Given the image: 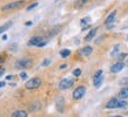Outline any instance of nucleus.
<instances>
[{
  "mask_svg": "<svg viewBox=\"0 0 128 117\" xmlns=\"http://www.w3.org/2000/svg\"><path fill=\"white\" fill-rule=\"evenodd\" d=\"M66 67H67V64H61V66H60V69H65Z\"/></svg>",
  "mask_w": 128,
  "mask_h": 117,
  "instance_id": "nucleus-26",
  "label": "nucleus"
},
{
  "mask_svg": "<svg viewBox=\"0 0 128 117\" xmlns=\"http://www.w3.org/2000/svg\"><path fill=\"white\" fill-rule=\"evenodd\" d=\"M96 31H98V28H92V29L89 31L88 34L86 35V38H85L86 41H90V40L93 39L94 36H95V34H96Z\"/></svg>",
  "mask_w": 128,
  "mask_h": 117,
  "instance_id": "nucleus-14",
  "label": "nucleus"
},
{
  "mask_svg": "<svg viewBox=\"0 0 128 117\" xmlns=\"http://www.w3.org/2000/svg\"><path fill=\"white\" fill-rule=\"evenodd\" d=\"M11 116L12 117H27L28 114H27V111H25V110H18V111H14Z\"/></svg>",
  "mask_w": 128,
  "mask_h": 117,
  "instance_id": "nucleus-13",
  "label": "nucleus"
},
{
  "mask_svg": "<svg viewBox=\"0 0 128 117\" xmlns=\"http://www.w3.org/2000/svg\"><path fill=\"white\" fill-rule=\"evenodd\" d=\"M50 63V60H48V58H46V60H45V61H44V62H42V66H44V67H46V66H48Z\"/></svg>",
  "mask_w": 128,
  "mask_h": 117,
  "instance_id": "nucleus-22",
  "label": "nucleus"
},
{
  "mask_svg": "<svg viewBox=\"0 0 128 117\" xmlns=\"http://www.w3.org/2000/svg\"><path fill=\"white\" fill-rule=\"evenodd\" d=\"M118 97L121 98V100H126V98H128V87H124V88H122V89L120 90V93H119V95H118Z\"/></svg>",
  "mask_w": 128,
  "mask_h": 117,
  "instance_id": "nucleus-11",
  "label": "nucleus"
},
{
  "mask_svg": "<svg viewBox=\"0 0 128 117\" xmlns=\"http://www.w3.org/2000/svg\"><path fill=\"white\" fill-rule=\"evenodd\" d=\"M118 51H119V45H116V46L114 47V51L110 53V55H112V56H113V55H115V54L118 53Z\"/></svg>",
  "mask_w": 128,
  "mask_h": 117,
  "instance_id": "nucleus-21",
  "label": "nucleus"
},
{
  "mask_svg": "<svg viewBox=\"0 0 128 117\" xmlns=\"http://www.w3.org/2000/svg\"><path fill=\"white\" fill-rule=\"evenodd\" d=\"M92 52H93V49H92V47H84L82 49H80V54L84 55V56H88V55L92 54Z\"/></svg>",
  "mask_w": 128,
  "mask_h": 117,
  "instance_id": "nucleus-12",
  "label": "nucleus"
},
{
  "mask_svg": "<svg viewBox=\"0 0 128 117\" xmlns=\"http://www.w3.org/2000/svg\"><path fill=\"white\" fill-rule=\"evenodd\" d=\"M36 6H38V2H33V4H31L30 6H27V11H31V9L35 8Z\"/></svg>",
  "mask_w": 128,
  "mask_h": 117,
  "instance_id": "nucleus-20",
  "label": "nucleus"
},
{
  "mask_svg": "<svg viewBox=\"0 0 128 117\" xmlns=\"http://www.w3.org/2000/svg\"><path fill=\"white\" fill-rule=\"evenodd\" d=\"M124 68V63H122V62H118V63H115V64H113V66L110 67V71H112V73H114V74H116V73H120Z\"/></svg>",
  "mask_w": 128,
  "mask_h": 117,
  "instance_id": "nucleus-10",
  "label": "nucleus"
},
{
  "mask_svg": "<svg viewBox=\"0 0 128 117\" xmlns=\"http://www.w3.org/2000/svg\"><path fill=\"white\" fill-rule=\"evenodd\" d=\"M115 16H116V11H113L112 13L107 16L105 23L107 25V27L108 28H112L113 26H114V19H115Z\"/></svg>",
  "mask_w": 128,
  "mask_h": 117,
  "instance_id": "nucleus-9",
  "label": "nucleus"
},
{
  "mask_svg": "<svg viewBox=\"0 0 128 117\" xmlns=\"http://www.w3.org/2000/svg\"><path fill=\"white\" fill-rule=\"evenodd\" d=\"M70 49H62L60 52V55H61V58H67V56H70Z\"/></svg>",
  "mask_w": 128,
  "mask_h": 117,
  "instance_id": "nucleus-17",
  "label": "nucleus"
},
{
  "mask_svg": "<svg viewBox=\"0 0 128 117\" xmlns=\"http://www.w3.org/2000/svg\"><path fill=\"white\" fill-rule=\"evenodd\" d=\"M46 45V41H44V38L41 36H34L28 41V46H38V47H42Z\"/></svg>",
  "mask_w": 128,
  "mask_h": 117,
  "instance_id": "nucleus-5",
  "label": "nucleus"
},
{
  "mask_svg": "<svg viewBox=\"0 0 128 117\" xmlns=\"http://www.w3.org/2000/svg\"><path fill=\"white\" fill-rule=\"evenodd\" d=\"M12 25H13V23H12L11 21H10V22H7V23H5V25H2V26L0 27V34L5 33V31H7V29H8L10 27H11Z\"/></svg>",
  "mask_w": 128,
  "mask_h": 117,
  "instance_id": "nucleus-15",
  "label": "nucleus"
},
{
  "mask_svg": "<svg viewBox=\"0 0 128 117\" xmlns=\"http://www.w3.org/2000/svg\"><path fill=\"white\" fill-rule=\"evenodd\" d=\"M126 66H128V60H127V62H126Z\"/></svg>",
  "mask_w": 128,
  "mask_h": 117,
  "instance_id": "nucleus-30",
  "label": "nucleus"
},
{
  "mask_svg": "<svg viewBox=\"0 0 128 117\" xmlns=\"http://www.w3.org/2000/svg\"><path fill=\"white\" fill-rule=\"evenodd\" d=\"M40 84H41V78L40 77H33V78H31L30 81L26 82L25 87H26V89L32 90V89H36V88H39Z\"/></svg>",
  "mask_w": 128,
  "mask_h": 117,
  "instance_id": "nucleus-2",
  "label": "nucleus"
},
{
  "mask_svg": "<svg viewBox=\"0 0 128 117\" xmlns=\"http://www.w3.org/2000/svg\"><path fill=\"white\" fill-rule=\"evenodd\" d=\"M16 69H24V68H28V67L32 66V61L30 58H20L16 62Z\"/></svg>",
  "mask_w": 128,
  "mask_h": 117,
  "instance_id": "nucleus-3",
  "label": "nucleus"
},
{
  "mask_svg": "<svg viewBox=\"0 0 128 117\" xmlns=\"http://www.w3.org/2000/svg\"><path fill=\"white\" fill-rule=\"evenodd\" d=\"M85 94H86V87L80 86L73 91V98L74 100H80V98L85 96Z\"/></svg>",
  "mask_w": 128,
  "mask_h": 117,
  "instance_id": "nucleus-6",
  "label": "nucleus"
},
{
  "mask_svg": "<svg viewBox=\"0 0 128 117\" xmlns=\"http://www.w3.org/2000/svg\"><path fill=\"white\" fill-rule=\"evenodd\" d=\"M87 1H88V0H78V1H76V4H75V7H76V8L82 7V6H84Z\"/></svg>",
  "mask_w": 128,
  "mask_h": 117,
  "instance_id": "nucleus-18",
  "label": "nucleus"
},
{
  "mask_svg": "<svg viewBox=\"0 0 128 117\" xmlns=\"http://www.w3.org/2000/svg\"><path fill=\"white\" fill-rule=\"evenodd\" d=\"M5 74V68H2V67H0V77L2 76V75Z\"/></svg>",
  "mask_w": 128,
  "mask_h": 117,
  "instance_id": "nucleus-24",
  "label": "nucleus"
},
{
  "mask_svg": "<svg viewBox=\"0 0 128 117\" xmlns=\"http://www.w3.org/2000/svg\"><path fill=\"white\" fill-rule=\"evenodd\" d=\"M89 22H90V18H89V16H86V18L81 19V26L82 27H85V25L86 26H88Z\"/></svg>",
  "mask_w": 128,
  "mask_h": 117,
  "instance_id": "nucleus-16",
  "label": "nucleus"
},
{
  "mask_svg": "<svg viewBox=\"0 0 128 117\" xmlns=\"http://www.w3.org/2000/svg\"><path fill=\"white\" fill-rule=\"evenodd\" d=\"M20 77L22 78V80H26V78H27V74H26V73H21V74H20Z\"/></svg>",
  "mask_w": 128,
  "mask_h": 117,
  "instance_id": "nucleus-23",
  "label": "nucleus"
},
{
  "mask_svg": "<svg viewBox=\"0 0 128 117\" xmlns=\"http://www.w3.org/2000/svg\"><path fill=\"white\" fill-rule=\"evenodd\" d=\"M0 61H2V58H1V56H0Z\"/></svg>",
  "mask_w": 128,
  "mask_h": 117,
  "instance_id": "nucleus-31",
  "label": "nucleus"
},
{
  "mask_svg": "<svg viewBox=\"0 0 128 117\" xmlns=\"http://www.w3.org/2000/svg\"><path fill=\"white\" fill-rule=\"evenodd\" d=\"M126 56H127V54H121L120 56H119V60H120V61H121V60H124V58H126Z\"/></svg>",
  "mask_w": 128,
  "mask_h": 117,
  "instance_id": "nucleus-25",
  "label": "nucleus"
},
{
  "mask_svg": "<svg viewBox=\"0 0 128 117\" xmlns=\"http://www.w3.org/2000/svg\"><path fill=\"white\" fill-rule=\"evenodd\" d=\"M12 78H13V76H12V75H8L7 77H6V80H12Z\"/></svg>",
  "mask_w": 128,
  "mask_h": 117,
  "instance_id": "nucleus-27",
  "label": "nucleus"
},
{
  "mask_svg": "<svg viewBox=\"0 0 128 117\" xmlns=\"http://www.w3.org/2000/svg\"><path fill=\"white\" fill-rule=\"evenodd\" d=\"M126 107H127V102L121 101V98H112L106 104L107 109H122Z\"/></svg>",
  "mask_w": 128,
  "mask_h": 117,
  "instance_id": "nucleus-1",
  "label": "nucleus"
},
{
  "mask_svg": "<svg viewBox=\"0 0 128 117\" xmlns=\"http://www.w3.org/2000/svg\"><path fill=\"white\" fill-rule=\"evenodd\" d=\"M24 2H25V1H22V0H20V1H14V2H10V4L5 5L4 7H2V11H10V9L19 8L24 5Z\"/></svg>",
  "mask_w": 128,
  "mask_h": 117,
  "instance_id": "nucleus-7",
  "label": "nucleus"
},
{
  "mask_svg": "<svg viewBox=\"0 0 128 117\" xmlns=\"http://www.w3.org/2000/svg\"><path fill=\"white\" fill-rule=\"evenodd\" d=\"M73 84H74L73 78L66 77V78H64V80H61L60 84H59V88H60V90H66V89H68V88H70Z\"/></svg>",
  "mask_w": 128,
  "mask_h": 117,
  "instance_id": "nucleus-4",
  "label": "nucleus"
},
{
  "mask_svg": "<svg viewBox=\"0 0 128 117\" xmlns=\"http://www.w3.org/2000/svg\"><path fill=\"white\" fill-rule=\"evenodd\" d=\"M73 75H74V76H76V77H78V76H80V75H81V70L79 69V68H78V69H74L73 70Z\"/></svg>",
  "mask_w": 128,
  "mask_h": 117,
  "instance_id": "nucleus-19",
  "label": "nucleus"
},
{
  "mask_svg": "<svg viewBox=\"0 0 128 117\" xmlns=\"http://www.w3.org/2000/svg\"><path fill=\"white\" fill-rule=\"evenodd\" d=\"M2 87H5V82H0V88H2Z\"/></svg>",
  "mask_w": 128,
  "mask_h": 117,
  "instance_id": "nucleus-28",
  "label": "nucleus"
},
{
  "mask_svg": "<svg viewBox=\"0 0 128 117\" xmlns=\"http://www.w3.org/2000/svg\"><path fill=\"white\" fill-rule=\"evenodd\" d=\"M104 81V75H102V70H98L96 73L94 74V77H93V83L94 86L96 87H100L101 82Z\"/></svg>",
  "mask_w": 128,
  "mask_h": 117,
  "instance_id": "nucleus-8",
  "label": "nucleus"
},
{
  "mask_svg": "<svg viewBox=\"0 0 128 117\" xmlns=\"http://www.w3.org/2000/svg\"><path fill=\"white\" fill-rule=\"evenodd\" d=\"M25 25H26V26H31V25H32V22H31V21H28V22H26V23H25Z\"/></svg>",
  "mask_w": 128,
  "mask_h": 117,
  "instance_id": "nucleus-29",
  "label": "nucleus"
}]
</instances>
